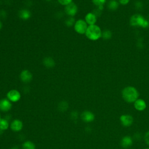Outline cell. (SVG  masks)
<instances>
[{
  "label": "cell",
  "mask_w": 149,
  "mask_h": 149,
  "mask_svg": "<svg viewBox=\"0 0 149 149\" xmlns=\"http://www.w3.org/2000/svg\"><path fill=\"white\" fill-rule=\"evenodd\" d=\"M123 99L128 103H134L139 98V93L137 90L133 86H127L122 91Z\"/></svg>",
  "instance_id": "1"
},
{
  "label": "cell",
  "mask_w": 149,
  "mask_h": 149,
  "mask_svg": "<svg viewBox=\"0 0 149 149\" xmlns=\"http://www.w3.org/2000/svg\"><path fill=\"white\" fill-rule=\"evenodd\" d=\"M102 31L100 27L96 25H89L86 31V36L90 40L96 41L102 37Z\"/></svg>",
  "instance_id": "2"
},
{
  "label": "cell",
  "mask_w": 149,
  "mask_h": 149,
  "mask_svg": "<svg viewBox=\"0 0 149 149\" xmlns=\"http://www.w3.org/2000/svg\"><path fill=\"white\" fill-rule=\"evenodd\" d=\"M130 23L133 26H140L143 28H147L149 26L148 21L139 14L133 15L131 18Z\"/></svg>",
  "instance_id": "3"
},
{
  "label": "cell",
  "mask_w": 149,
  "mask_h": 149,
  "mask_svg": "<svg viewBox=\"0 0 149 149\" xmlns=\"http://www.w3.org/2000/svg\"><path fill=\"white\" fill-rule=\"evenodd\" d=\"M88 27L87 23L85 20L79 19L75 22L74 25V29L77 33L80 34H83L86 33L87 29Z\"/></svg>",
  "instance_id": "4"
},
{
  "label": "cell",
  "mask_w": 149,
  "mask_h": 149,
  "mask_svg": "<svg viewBox=\"0 0 149 149\" xmlns=\"http://www.w3.org/2000/svg\"><path fill=\"white\" fill-rule=\"evenodd\" d=\"M120 120L124 127H129L133 122V118L129 114L122 115L120 118Z\"/></svg>",
  "instance_id": "5"
},
{
  "label": "cell",
  "mask_w": 149,
  "mask_h": 149,
  "mask_svg": "<svg viewBox=\"0 0 149 149\" xmlns=\"http://www.w3.org/2000/svg\"><path fill=\"white\" fill-rule=\"evenodd\" d=\"M65 12L68 16L73 17L78 12V7L74 3H72L69 5L65 6Z\"/></svg>",
  "instance_id": "6"
},
{
  "label": "cell",
  "mask_w": 149,
  "mask_h": 149,
  "mask_svg": "<svg viewBox=\"0 0 149 149\" xmlns=\"http://www.w3.org/2000/svg\"><path fill=\"white\" fill-rule=\"evenodd\" d=\"M7 97L12 102H17L21 99V95L18 90H11L7 93Z\"/></svg>",
  "instance_id": "7"
},
{
  "label": "cell",
  "mask_w": 149,
  "mask_h": 149,
  "mask_svg": "<svg viewBox=\"0 0 149 149\" xmlns=\"http://www.w3.org/2000/svg\"><path fill=\"white\" fill-rule=\"evenodd\" d=\"M33 78L31 73L28 70H23L20 74V79L24 83H29L31 82Z\"/></svg>",
  "instance_id": "8"
},
{
  "label": "cell",
  "mask_w": 149,
  "mask_h": 149,
  "mask_svg": "<svg viewBox=\"0 0 149 149\" xmlns=\"http://www.w3.org/2000/svg\"><path fill=\"white\" fill-rule=\"evenodd\" d=\"M81 118L85 122H92L94 120L95 116L91 111H85L82 114Z\"/></svg>",
  "instance_id": "9"
},
{
  "label": "cell",
  "mask_w": 149,
  "mask_h": 149,
  "mask_svg": "<svg viewBox=\"0 0 149 149\" xmlns=\"http://www.w3.org/2000/svg\"><path fill=\"white\" fill-rule=\"evenodd\" d=\"M134 107L138 111H143L146 109L147 104L144 100L141 98H138L134 102Z\"/></svg>",
  "instance_id": "10"
},
{
  "label": "cell",
  "mask_w": 149,
  "mask_h": 149,
  "mask_svg": "<svg viewBox=\"0 0 149 149\" xmlns=\"http://www.w3.org/2000/svg\"><path fill=\"white\" fill-rule=\"evenodd\" d=\"M133 144V139L129 136L123 137L121 140V146L124 148H128Z\"/></svg>",
  "instance_id": "11"
},
{
  "label": "cell",
  "mask_w": 149,
  "mask_h": 149,
  "mask_svg": "<svg viewBox=\"0 0 149 149\" xmlns=\"http://www.w3.org/2000/svg\"><path fill=\"white\" fill-rule=\"evenodd\" d=\"M12 107V104L9 100L3 99L0 101V110L6 112Z\"/></svg>",
  "instance_id": "12"
},
{
  "label": "cell",
  "mask_w": 149,
  "mask_h": 149,
  "mask_svg": "<svg viewBox=\"0 0 149 149\" xmlns=\"http://www.w3.org/2000/svg\"><path fill=\"white\" fill-rule=\"evenodd\" d=\"M85 22L87 23V25H96L95 23L97 22V16L93 13H88L85 16Z\"/></svg>",
  "instance_id": "13"
},
{
  "label": "cell",
  "mask_w": 149,
  "mask_h": 149,
  "mask_svg": "<svg viewBox=\"0 0 149 149\" xmlns=\"http://www.w3.org/2000/svg\"><path fill=\"white\" fill-rule=\"evenodd\" d=\"M23 128V124L21 121L19 120H14L11 125V128L12 130H13L15 132H18L21 131Z\"/></svg>",
  "instance_id": "14"
},
{
  "label": "cell",
  "mask_w": 149,
  "mask_h": 149,
  "mask_svg": "<svg viewBox=\"0 0 149 149\" xmlns=\"http://www.w3.org/2000/svg\"><path fill=\"white\" fill-rule=\"evenodd\" d=\"M18 15L21 19L26 21V20H28L31 17V12L28 10L23 9L21 10L19 12Z\"/></svg>",
  "instance_id": "15"
},
{
  "label": "cell",
  "mask_w": 149,
  "mask_h": 149,
  "mask_svg": "<svg viewBox=\"0 0 149 149\" xmlns=\"http://www.w3.org/2000/svg\"><path fill=\"white\" fill-rule=\"evenodd\" d=\"M43 64L48 68H52L55 66V61L51 57H46L43 59Z\"/></svg>",
  "instance_id": "16"
},
{
  "label": "cell",
  "mask_w": 149,
  "mask_h": 149,
  "mask_svg": "<svg viewBox=\"0 0 149 149\" xmlns=\"http://www.w3.org/2000/svg\"><path fill=\"white\" fill-rule=\"evenodd\" d=\"M107 0H92L93 3L97 7L98 10H102L103 9V5L105 4Z\"/></svg>",
  "instance_id": "17"
},
{
  "label": "cell",
  "mask_w": 149,
  "mask_h": 149,
  "mask_svg": "<svg viewBox=\"0 0 149 149\" xmlns=\"http://www.w3.org/2000/svg\"><path fill=\"white\" fill-rule=\"evenodd\" d=\"M108 7L111 10H116L118 7V3L116 0H111L108 4Z\"/></svg>",
  "instance_id": "18"
},
{
  "label": "cell",
  "mask_w": 149,
  "mask_h": 149,
  "mask_svg": "<svg viewBox=\"0 0 149 149\" xmlns=\"http://www.w3.org/2000/svg\"><path fill=\"white\" fill-rule=\"evenodd\" d=\"M9 126L8 121L5 119H1L0 120V129L2 131H5L8 129Z\"/></svg>",
  "instance_id": "19"
},
{
  "label": "cell",
  "mask_w": 149,
  "mask_h": 149,
  "mask_svg": "<svg viewBox=\"0 0 149 149\" xmlns=\"http://www.w3.org/2000/svg\"><path fill=\"white\" fill-rule=\"evenodd\" d=\"M23 149H36V146L33 142L27 141L23 143Z\"/></svg>",
  "instance_id": "20"
},
{
  "label": "cell",
  "mask_w": 149,
  "mask_h": 149,
  "mask_svg": "<svg viewBox=\"0 0 149 149\" xmlns=\"http://www.w3.org/2000/svg\"><path fill=\"white\" fill-rule=\"evenodd\" d=\"M68 108V104L66 101H62L58 105V108L61 111H65Z\"/></svg>",
  "instance_id": "21"
},
{
  "label": "cell",
  "mask_w": 149,
  "mask_h": 149,
  "mask_svg": "<svg viewBox=\"0 0 149 149\" xmlns=\"http://www.w3.org/2000/svg\"><path fill=\"white\" fill-rule=\"evenodd\" d=\"M75 23V21L73 17H70L65 21V25L68 27H71Z\"/></svg>",
  "instance_id": "22"
},
{
  "label": "cell",
  "mask_w": 149,
  "mask_h": 149,
  "mask_svg": "<svg viewBox=\"0 0 149 149\" xmlns=\"http://www.w3.org/2000/svg\"><path fill=\"white\" fill-rule=\"evenodd\" d=\"M112 36V33L109 30H105L102 33V37L104 39H109Z\"/></svg>",
  "instance_id": "23"
},
{
  "label": "cell",
  "mask_w": 149,
  "mask_h": 149,
  "mask_svg": "<svg viewBox=\"0 0 149 149\" xmlns=\"http://www.w3.org/2000/svg\"><path fill=\"white\" fill-rule=\"evenodd\" d=\"M73 0H58V3L62 5H65L66 6L68 5H69V4L72 3Z\"/></svg>",
  "instance_id": "24"
},
{
  "label": "cell",
  "mask_w": 149,
  "mask_h": 149,
  "mask_svg": "<svg viewBox=\"0 0 149 149\" xmlns=\"http://www.w3.org/2000/svg\"><path fill=\"white\" fill-rule=\"evenodd\" d=\"M144 141L147 145H149V131H147L144 135Z\"/></svg>",
  "instance_id": "25"
},
{
  "label": "cell",
  "mask_w": 149,
  "mask_h": 149,
  "mask_svg": "<svg viewBox=\"0 0 149 149\" xmlns=\"http://www.w3.org/2000/svg\"><path fill=\"white\" fill-rule=\"evenodd\" d=\"M130 1V0H119V3L123 5H127Z\"/></svg>",
  "instance_id": "26"
},
{
  "label": "cell",
  "mask_w": 149,
  "mask_h": 149,
  "mask_svg": "<svg viewBox=\"0 0 149 149\" xmlns=\"http://www.w3.org/2000/svg\"><path fill=\"white\" fill-rule=\"evenodd\" d=\"M78 113H77V112H76V111H73L71 113V117L73 119H74V120L77 119L78 118Z\"/></svg>",
  "instance_id": "27"
},
{
  "label": "cell",
  "mask_w": 149,
  "mask_h": 149,
  "mask_svg": "<svg viewBox=\"0 0 149 149\" xmlns=\"http://www.w3.org/2000/svg\"><path fill=\"white\" fill-rule=\"evenodd\" d=\"M7 15V13L5 11H1V12H0V16H1V17H5Z\"/></svg>",
  "instance_id": "28"
},
{
  "label": "cell",
  "mask_w": 149,
  "mask_h": 149,
  "mask_svg": "<svg viewBox=\"0 0 149 149\" xmlns=\"http://www.w3.org/2000/svg\"><path fill=\"white\" fill-rule=\"evenodd\" d=\"M2 27H3V23H2L1 21H0V30L2 29Z\"/></svg>",
  "instance_id": "29"
},
{
  "label": "cell",
  "mask_w": 149,
  "mask_h": 149,
  "mask_svg": "<svg viewBox=\"0 0 149 149\" xmlns=\"http://www.w3.org/2000/svg\"><path fill=\"white\" fill-rule=\"evenodd\" d=\"M11 149H19V148L18 146H14Z\"/></svg>",
  "instance_id": "30"
},
{
  "label": "cell",
  "mask_w": 149,
  "mask_h": 149,
  "mask_svg": "<svg viewBox=\"0 0 149 149\" xmlns=\"http://www.w3.org/2000/svg\"><path fill=\"white\" fill-rule=\"evenodd\" d=\"M46 1H51V0H46Z\"/></svg>",
  "instance_id": "31"
},
{
  "label": "cell",
  "mask_w": 149,
  "mask_h": 149,
  "mask_svg": "<svg viewBox=\"0 0 149 149\" xmlns=\"http://www.w3.org/2000/svg\"><path fill=\"white\" fill-rule=\"evenodd\" d=\"M144 149H149V148H144Z\"/></svg>",
  "instance_id": "32"
},
{
  "label": "cell",
  "mask_w": 149,
  "mask_h": 149,
  "mask_svg": "<svg viewBox=\"0 0 149 149\" xmlns=\"http://www.w3.org/2000/svg\"><path fill=\"white\" fill-rule=\"evenodd\" d=\"M0 120H1V117H0Z\"/></svg>",
  "instance_id": "33"
}]
</instances>
